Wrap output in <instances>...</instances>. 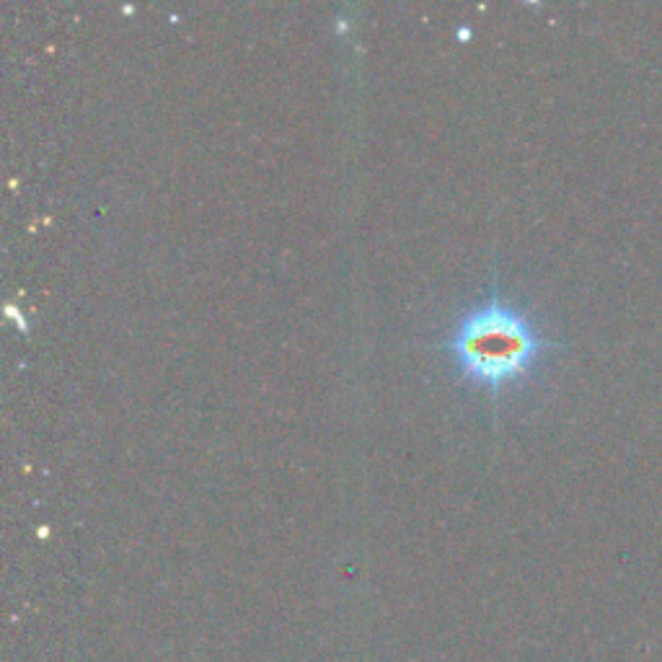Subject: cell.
Instances as JSON below:
<instances>
[{
    "mask_svg": "<svg viewBox=\"0 0 662 662\" xmlns=\"http://www.w3.org/2000/svg\"><path fill=\"white\" fill-rule=\"evenodd\" d=\"M549 347L531 313L497 290L466 308L438 344L458 378L492 399L528 381Z\"/></svg>",
    "mask_w": 662,
    "mask_h": 662,
    "instance_id": "6da1fadb",
    "label": "cell"
}]
</instances>
